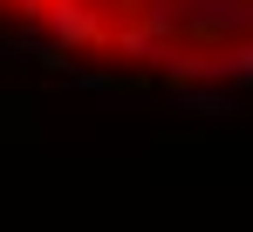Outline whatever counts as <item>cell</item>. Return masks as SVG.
Returning <instances> with one entry per match:
<instances>
[{"instance_id":"obj_1","label":"cell","mask_w":253,"mask_h":232,"mask_svg":"<svg viewBox=\"0 0 253 232\" xmlns=\"http://www.w3.org/2000/svg\"><path fill=\"white\" fill-rule=\"evenodd\" d=\"M0 28L48 41L83 69H117V76H253V0H0Z\"/></svg>"}]
</instances>
